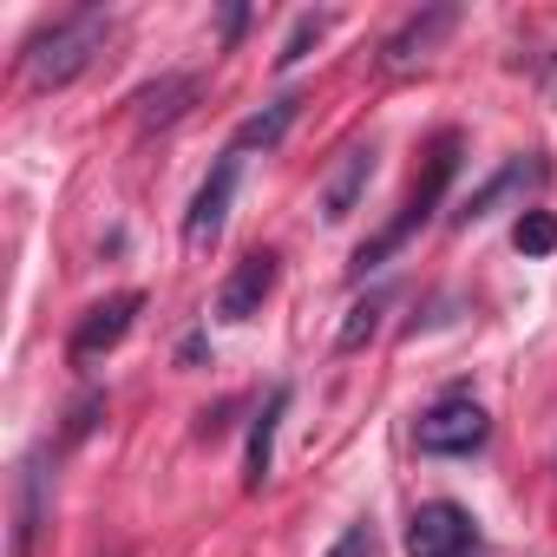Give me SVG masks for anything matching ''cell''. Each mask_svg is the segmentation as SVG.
Listing matches in <instances>:
<instances>
[{
  "instance_id": "6da1fadb",
  "label": "cell",
  "mask_w": 557,
  "mask_h": 557,
  "mask_svg": "<svg viewBox=\"0 0 557 557\" xmlns=\"http://www.w3.org/2000/svg\"><path fill=\"white\" fill-rule=\"evenodd\" d=\"M106 40H112V21L99 8H79V14H66V21H53L27 40V79L40 92H60L106 53Z\"/></svg>"
},
{
  "instance_id": "7a4b0ae2",
  "label": "cell",
  "mask_w": 557,
  "mask_h": 557,
  "mask_svg": "<svg viewBox=\"0 0 557 557\" xmlns=\"http://www.w3.org/2000/svg\"><path fill=\"white\" fill-rule=\"evenodd\" d=\"M453 171H459V132H446V138L433 145V158H426V177L413 184V197L400 203V216H394L381 236H368V243L355 249V275L381 269V262H387V256H394V249H400V243H407V236H413V230H420L433 210H440V203H446V184H453Z\"/></svg>"
},
{
  "instance_id": "3957f363",
  "label": "cell",
  "mask_w": 557,
  "mask_h": 557,
  "mask_svg": "<svg viewBox=\"0 0 557 557\" xmlns=\"http://www.w3.org/2000/svg\"><path fill=\"white\" fill-rule=\"evenodd\" d=\"M485 440H492V420H485V407L466 400V394H446V400L426 407L420 426H413V446L433 453V459H466V453H479Z\"/></svg>"
},
{
  "instance_id": "277c9868",
  "label": "cell",
  "mask_w": 557,
  "mask_h": 557,
  "mask_svg": "<svg viewBox=\"0 0 557 557\" xmlns=\"http://www.w3.org/2000/svg\"><path fill=\"white\" fill-rule=\"evenodd\" d=\"M472 537H479V524L453 498H433V505H420L407 518V557H466Z\"/></svg>"
},
{
  "instance_id": "5b68a950",
  "label": "cell",
  "mask_w": 557,
  "mask_h": 557,
  "mask_svg": "<svg viewBox=\"0 0 557 557\" xmlns=\"http://www.w3.org/2000/svg\"><path fill=\"white\" fill-rule=\"evenodd\" d=\"M236 177H243V158L230 151L210 177H203V190L190 197V210H184V249L190 256H203L216 236H223V223H230V203H236Z\"/></svg>"
},
{
  "instance_id": "8992f818",
  "label": "cell",
  "mask_w": 557,
  "mask_h": 557,
  "mask_svg": "<svg viewBox=\"0 0 557 557\" xmlns=\"http://www.w3.org/2000/svg\"><path fill=\"white\" fill-rule=\"evenodd\" d=\"M275 275H283L275 249H249V256L230 269V283L216 289V315H223V322H256L262 302L275 296Z\"/></svg>"
},
{
  "instance_id": "52a82bcc",
  "label": "cell",
  "mask_w": 557,
  "mask_h": 557,
  "mask_svg": "<svg viewBox=\"0 0 557 557\" xmlns=\"http://www.w3.org/2000/svg\"><path fill=\"white\" fill-rule=\"evenodd\" d=\"M138 309H145L138 289H119V296H106L99 309H86V322L73 329V361H99V355H112V348L132 335Z\"/></svg>"
},
{
  "instance_id": "ba28073f",
  "label": "cell",
  "mask_w": 557,
  "mask_h": 557,
  "mask_svg": "<svg viewBox=\"0 0 557 557\" xmlns=\"http://www.w3.org/2000/svg\"><path fill=\"white\" fill-rule=\"evenodd\" d=\"M47 511H53V492H47V459H21L14 472V537H8V557H34L40 531H47Z\"/></svg>"
},
{
  "instance_id": "9c48e42d",
  "label": "cell",
  "mask_w": 557,
  "mask_h": 557,
  "mask_svg": "<svg viewBox=\"0 0 557 557\" xmlns=\"http://www.w3.org/2000/svg\"><path fill=\"white\" fill-rule=\"evenodd\" d=\"M197 92H203V79H197V73H164V79H151V86L132 99V119H138V132L177 125V119L197 106Z\"/></svg>"
},
{
  "instance_id": "30bf717a",
  "label": "cell",
  "mask_w": 557,
  "mask_h": 557,
  "mask_svg": "<svg viewBox=\"0 0 557 557\" xmlns=\"http://www.w3.org/2000/svg\"><path fill=\"white\" fill-rule=\"evenodd\" d=\"M374 164H381L374 145H355V151L342 158V171H335L329 190H322V223H348V216H355V203H361L368 184H374Z\"/></svg>"
},
{
  "instance_id": "8fae6325",
  "label": "cell",
  "mask_w": 557,
  "mask_h": 557,
  "mask_svg": "<svg viewBox=\"0 0 557 557\" xmlns=\"http://www.w3.org/2000/svg\"><path fill=\"white\" fill-rule=\"evenodd\" d=\"M283 413H289V387H275L269 407H262L256 426H249V453H243V485H249V492H262L269 472H275V426H283Z\"/></svg>"
},
{
  "instance_id": "7c38bea8",
  "label": "cell",
  "mask_w": 557,
  "mask_h": 557,
  "mask_svg": "<svg viewBox=\"0 0 557 557\" xmlns=\"http://www.w3.org/2000/svg\"><path fill=\"white\" fill-rule=\"evenodd\" d=\"M296 112H302V99L296 92H283V99H269L262 112H249L243 125H236V138H230V151H269V145H283V132L296 125Z\"/></svg>"
},
{
  "instance_id": "4fadbf2b",
  "label": "cell",
  "mask_w": 557,
  "mask_h": 557,
  "mask_svg": "<svg viewBox=\"0 0 557 557\" xmlns=\"http://www.w3.org/2000/svg\"><path fill=\"white\" fill-rule=\"evenodd\" d=\"M453 21H459L453 8H426V14H413V21H407L394 40H387V53H381V60H387V66H407V60H420V53H426L440 34H453Z\"/></svg>"
},
{
  "instance_id": "5bb4252c",
  "label": "cell",
  "mask_w": 557,
  "mask_h": 557,
  "mask_svg": "<svg viewBox=\"0 0 557 557\" xmlns=\"http://www.w3.org/2000/svg\"><path fill=\"white\" fill-rule=\"evenodd\" d=\"M531 177H544V164H524V158H518V164H505L498 177H485V184H479V190L466 197V210H459V223H472V216H485V210H492V203H498L505 190H518V184H531Z\"/></svg>"
},
{
  "instance_id": "9a60e30c",
  "label": "cell",
  "mask_w": 557,
  "mask_h": 557,
  "mask_svg": "<svg viewBox=\"0 0 557 557\" xmlns=\"http://www.w3.org/2000/svg\"><path fill=\"white\" fill-rule=\"evenodd\" d=\"M374 329H381V296H368V302H355V309H348V322H342L335 348H342V355H355V348H368V342H374Z\"/></svg>"
},
{
  "instance_id": "2e32d148",
  "label": "cell",
  "mask_w": 557,
  "mask_h": 557,
  "mask_svg": "<svg viewBox=\"0 0 557 557\" xmlns=\"http://www.w3.org/2000/svg\"><path fill=\"white\" fill-rule=\"evenodd\" d=\"M511 243H518L524 256H550V249H557V223H550V210H524L518 230H511Z\"/></svg>"
},
{
  "instance_id": "e0dca14e",
  "label": "cell",
  "mask_w": 557,
  "mask_h": 557,
  "mask_svg": "<svg viewBox=\"0 0 557 557\" xmlns=\"http://www.w3.org/2000/svg\"><path fill=\"white\" fill-rule=\"evenodd\" d=\"M329 34V14H302L296 27H289V40H283V53H275V66H302L309 60V47Z\"/></svg>"
},
{
  "instance_id": "ac0fdd59",
  "label": "cell",
  "mask_w": 557,
  "mask_h": 557,
  "mask_svg": "<svg viewBox=\"0 0 557 557\" xmlns=\"http://www.w3.org/2000/svg\"><path fill=\"white\" fill-rule=\"evenodd\" d=\"M329 557H374V524H368V518H361V524H348V531H342V544H335Z\"/></svg>"
},
{
  "instance_id": "d6986e66",
  "label": "cell",
  "mask_w": 557,
  "mask_h": 557,
  "mask_svg": "<svg viewBox=\"0 0 557 557\" xmlns=\"http://www.w3.org/2000/svg\"><path fill=\"white\" fill-rule=\"evenodd\" d=\"M99 413H106V400H99V394H86V400H79V407H73V420H66V440H86V433H92V420H99Z\"/></svg>"
},
{
  "instance_id": "ffe728a7",
  "label": "cell",
  "mask_w": 557,
  "mask_h": 557,
  "mask_svg": "<svg viewBox=\"0 0 557 557\" xmlns=\"http://www.w3.org/2000/svg\"><path fill=\"white\" fill-rule=\"evenodd\" d=\"M243 27H249V8H230V14H223V40H236Z\"/></svg>"
}]
</instances>
